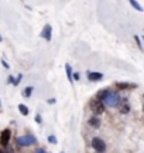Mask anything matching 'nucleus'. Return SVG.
<instances>
[{
    "label": "nucleus",
    "instance_id": "nucleus-4",
    "mask_svg": "<svg viewBox=\"0 0 144 153\" xmlns=\"http://www.w3.org/2000/svg\"><path fill=\"white\" fill-rule=\"evenodd\" d=\"M90 145H92V148H93L98 153H103L106 150V143L103 142L100 137H93Z\"/></svg>",
    "mask_w": 144,
    "mask_h": 153
},
{
    "label": "nucleus",
    "instance_id": "nucleus-13",
    "mask_svg": "<svg viewBox=\"0 0 144 153\" xmlns=\"http://www.w3.org/2000/svg\"><path fill=\"white\" fill-rule=\"evenodd\" d=\"M18 111H20V114H21L23 116H27V115H28V108L26 106V105L20 104V105H18Z\"/></svg>",
    "mask_w": 144,
    "mask_h": 153
},
{
    "label": "nucleus",
    "instance_id": "nucleus-18",
    "mask_svg": "<svg viewBox=\"0 0 144 153\" xmlns=\"http://www.w3.org/2000/svg\"><path fill=\"white\" fill-rule=\"evenodd\" d=\"M79 78H81L79 72H73V79H75V81H79Z\"/></svg>",
    "mask_w": 144,
    "mask_h": 153
},
{
    "label": "nucleus",
    "instance_id": "nucleus-11",
    "mask_svg": "<svg viewBox=\"0 0 144 153\" xmlns=\"http://www.w3.org/2000/svg\"><path fill=\"white\" fill-rule=\"evenodd\" d=\"M116 87L119 89H129V88H137L136 84H129V82H116Z\"/></svg>",
    "mask_w": 144,
    "mask_h": 153
},
{
    "label": "nucleus",
    "instance_id": "nucleus-26",
    "mask_svg": "<svg viewBox=\"0 0 144 153\" xmlns=\"http://www.w3.org/2000/svg\"><path fill=\"white\" fill-rule=\"evenodd\" d=\"M0 105H1V101H0Z\"/></svg>",
    "mask_w": 144,
    "mask_h": 153
},
{
    "label": "nucleus",
    "instance_id": "nucleus-7",
    "mask_svg": "<svg viewBox=\"0 0 144 153\" xmlns=\"http://www.w3.org/2000/svg\"><path fill=\"white\" fill-rule=\"evenodd\" d=\"M88 79L92 82H98V81H100V79H103V74H102V72L88 71Z\"/></svg>",
    "mask_w": 144,
    "mask_h": 153
},
{
    "label": "nucleus",
    "instance_id": "nucleus-1",
    "mask_svg": "<svg viewBox=\"0 0 144 153\" xmlns=\"http://www.w3.org/2000/svg\"><path fill=\"white\" fill-rule=\"evenodd\" d=\"M89 108H90V111H92V114L95 115V116H98V115H102L103 112H105V104L102 102V101H99V99H90V102H89Z\"/></svg>",
    "mask_w": 144,
    "mask_h": 153
},
{
    "label": "nucleus",
    "instance_id": "nucleus-28",
    "mask_svg": "<svg viewBox=\"0 0 144 153\" xmlns=\"http://www.w3.org/2000/svg\"><path fill=\"white\" fill-rule=\"evenodd\" d=\"M61 153H64V152H61Z\"/></svg>",
    "mask_w": 144,
    "mask_h": 153
},
{
    "label": "nucleus",
    "instance_id": "nucleus-24",
    "mask_svg": "<svg viewBox=\"0 0 144 153\" xmlns=\"http://www.w3.org/2000/svg\"><path fill=\"white\" fill-rule=\"evenodd\" d=\"M1 40H3V38H1V36H0V41H1Z\"/></svg>",
    "mask_w": 144,
    "mask_h": 153
},
{
    "label": "nucleus",
    "instance_id": "nucleus-2",
    "mask_svg": "<svg viewBox=\"0 0 144 153\" xmlns=\"http://www.w3.org/2000/svg\"><path fill=\"white\" fill-rule=\"evenodd\" d=\"M120 101H122V97L117 92H115V91L110 89V92L107 95V98L103 101V104H105L106 106H117V105L120 104Z\"/></svg>",
    "mask_w": 144,
    "mask_h": 153
},
{
    "label": "nucleus",
    "instance_id": "nucleus-16",
    "mask_svg": "<svg viewBox=\"0 0 144 153\" xmlns=\"http://www.w3.org/2000/svg\"><path fill=\"white\" fill-rule=\"evenodd\" d=\"M48 142L52 143V145H57V143H58V139H57L54 135H50V136H48Z\"/></svg>",
    "mask_w": 144,
    "mask_h": 153
},
{
    "label": "nucleus",
    "instance_id": "nucleus-23",
    "mask_svg": "<svg viewBox=\"0 0 144 153\" xmlns=\"http://www.w3.org/2000/svg\"><path fill=\"white\" fill-rule=\"evenodd\" d=\"M48 104H55V99H48Z\"/></svg>",
    "mask_w": 144,
    "mask_h": 153
},
{
    "label": "nucleus",
    "instance_id": "nucleus-22",
    "mask_svg": "<svg viewBox=\"0 0 144 153\" xmlns=\"http://www.w3.org/2000/svg\"><path fill=\"white\" fill-rule=\"evenodd\" d=\"M1 64H3V67H4V68H9V67H10L9 64H7V62H6L4 60H1Z\"/></svg>",
    "mask_w": 144,
    "mask_h": 153
},
{
    "label": "nucleus",
    "instance_id": "nucleus-25",
    "mask_svg": "<svg viewBox=\"0 0 144 153\" xmlns=\"http://www.w3.org/2000/svg\"><path fill=\"white\" fill-rule=\"evenodd\" d=\"M143 41H144V36H143Z\"/></svg>",
    "mask_w": 144,
    "mask_h": 153
},
{
    "label": "nucleus",
    "instance_id": "nucleus-15",
    "mask_svg": "<svg viewBox=\"0 0 144 153\" xmlns=\"http://www.w3.org/2000/svg\"><path fill=\"white\" fill-rule=\"evenodd\" d=\"M31 92H33V87H27L26 89H24V97L26 98H30V95H31Z\"/></svg>",
    "mask_w": 144,
    "mask_h": 153
},
{
    "label": "nucleus",
    "instance_id": "nucleus-8",
    "mask_svg": "<svg viewBox=\"0 0 144 153\" xmlns=\"http://www.w3.org/2000/svg\"><path fill=\"white\" fill-rule=\"evenodd\" d=\"M130 112V104L127 98H122L120 101V114H129Z\"/></svg>",
    "mask_w": 144,
    "mask_h": 153
},
{
    "label": "nucleus",
    "instance_id": "nucleus-20",
    "mask_svg": "<svg viewBox=\"0 0 144 153\" xmlns=\"http://www.w3.org/2000/svg\"><path fill=\"white\" fill-rule=\"evenodd\" d=\"M134 40L137 41V45H139V47H141V41H140V38L137 37V36H134Z\"/></svg>",
    "mask_w": 144,
    "mask_h": 153
},
{
    "label": "nucleus",
    "instance_id": "nucleus-27",
    "mask_svg": "<svg viewBox=\"0 0 144 153\" xmlns=\"http://www.w3.org/2000/svg\"><path fill=\"white\" fill-rule=\"evenodd\" d=\"M0 153H4V152H0Z\"/></svg>",
    "mask_w": 144,
    "mask_h": 153
},
{
    "label": "nucleus",
    "instance_id": "nucleus-21",
    "mask_svg": "<svg viewBox=\"0 0 144 153\" xmlns=\"http://www.w3.org/2000/svg\"><path fill=\"white\" fill-rule=\"evenodd\" d=\"M35 153H47L45 152V149H43V148H38L37 150H35Z\"/></svg>",
    "mask_w": 144,
    "mask_h": 153
},
{
    "label": "nucleus",
    "instance_id": "nucleus-3",
    "mask_svg": "<svg viewBox=\"0 0 144 153\" xmlns=\"http://www.w3.org/2000/svg\"><path fill=\"white\" fill-rule=\"evenodd\" d=\"M37 143V137L33 136V135H24V136H18L17 137V145L18 146H31V145H35Z\"/></svg>",
    "mask_w": 144,
    "mask_h": 153
},
{
    "label": "nucleus",
    "instance_id": "nucleus-9",
    "mask_svg": "<svg viewBox=\"0 0 144 153\" xmlns=\"http://www.w3.org/2000/svg\"><path fill=\"white\" fill-rule=\"evenodd\" d=\"M109 92H110V89H107V88H106V89H100L99 92L96 94V97H95V98L99 99V101H102V102H103V101H105V99L107 98Z\"/></svg>",
    "mask_w": 144,
    "mask_h": 153
},
{
    "label": "nucleus",
    "instance_id": "nucleus-17",
    "mask_svg": "<svg viewBox=\"0 0 144 153\" xmlns=\"http://www.w3.org/2000/svg\"><path fill=\"white\" fill-rule=\"evenodd\" d=\"M21 78H23V75H21V74H18V76H17V79L14 81V85H18V82L21 81Z\"/></svg>",
    "mask_w": 144,
    "mask_h": 153
},
{
    "label": "nucleus",
    "instance_id": "nucleus-6",
    "mask_svg": "<svg viewBox=\"0 0 144 153\" xmlns=\"http://www.w3.org/2000/svg\"><path fill=\"white\" fill-rule=\"evenodd\" d=\"M51 36H52V27H51L50 24H47V26H44V28H43L41 37L44 38V40H47V41H51Z\"/></svg>",
    "mask_w": 144,
    "mask_h": 153
},
{
    "label": "nucleus",
    "instance_id": "nucleus-10",
    "mask_svg": "<svg viewBox=\"0 0 144 153\" xmlns=\"http://www.w3.org/2000/svg\"><path fill=\"white\" fill-rule=\"evenodd\" d=\"M89 126H92V128H95V129H98L100 126V119L98 118V116H92V118H89Z\"/></svg>",
    "mask_w": 144,
    "mask_h": 153
},
{
    "label": "nucleus",
    "instance_id": "nucleus-5",
    "mask_svg": "<svg viewBox=\"0 0 144 153\" xmlns=\"http://www.w3.org/2000/svg\"><path fill=\"white\" fill-rule=\"evenodd\" d=\"M10 137H11V131L10 129H4L1 132V135H0V143L3 146H7L9 142H10Z\"/></svg>",
    "mask_w": 144,
    "mask_h": 153
},
{
    "label": "nucleus",
    "instance_id": "nucleus-12",
    "mask_svg": "<svg viewBox=\"0 0 144 153\" xmlns=\"http://www.w3.org/2000/svg\"><path fill=\"white\" fill-rule=\"evenodd\" d=\"M65 71H67V76L69 82H73V72H72V68L69 64H65Z\"/></svg>",
    "mask_w": 144,
    "mask_h": 153
},
{
    "label": "nucleus",
    "instance_id": "nucleus-19",
    "mask_svg": "<svg viewBox=\"0 0 144 153\" xmlns=\"http://www.w3.org/2000/svg\"><path fill=\"white\" fill-rule=\"evenodd\" d=\"M35 122H37V123H41V122H43V119H41V115H37V116H35Z\"/></svg>",
    "mask_w": 144,
    "mask_h": 153
},
{
    "label": "nucleus",
    "instance_id": "nucleus-14",
    "mask_svg": "<svg viewBox=\"0 0 144 153\" xmlns=\"http://www.w3.org/2000/svg\"><path fill=\"white\" fill-rule=\"evenodd\" d=\"M130 4H132V7H134L137 11H143V7L139 4V1H134V0H130Z\"/></svg>",
    "mask_w": 144,
    "mask_h": 153
}]
</instances>
